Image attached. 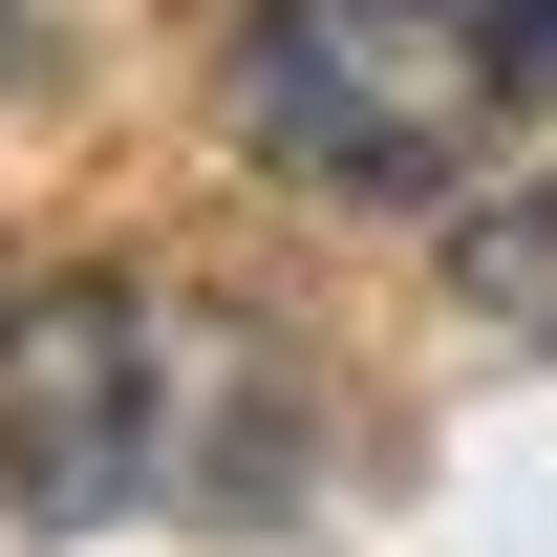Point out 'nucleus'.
Returning a JSON list of instances; mask_svg holds the SVG:
<instances>
[{
	"instance_id": "0eeeda50",
	"label": "nucleus",
	"mask_w": 557,
	"mask_h": 557,
	"mask_svg": "<svg viewBox=\"0 0 557 557\" xmlns=\"http://www.w3.org/2000/svg\"><path fill=\"white\" fill-rule=\"evenodd\" d=\"M0 322H22V300H0Z\"/></svg>"
},
{
	"instance_id": "f257e3e1",
	"label": "nucleus",
	"mask_w": 557,
	"mask_h": 557,
	"mask_svg": "<svg viewBox=\"0 0 557 557\" xmlns=\"http://www.w3.org/2000/svg\"><path fill=\"white\" fill-rule=\"evenodd\" d=\"M493 0H258L236 22V129L300 194H450L493 129Z\"/></svg>"
},
{
	"instance_id": "39448f33",
	"label": "nucleus",
	"mask_w": 557,
	"mask_h": 557,
	"mask_svg": "<svg viewBox=\"0 0 557 557\" xmlns=\"http://www.w3.org/2000/svg\"><path fill=\"white\" fill-rule=\"evenodd\" d=\"M493 65H515V86H557V0H493Z\"/></svg>"
},
{
	"instance_id": "20e7f679",
	"label": "nucleus",
	"mask_w": 557,
	"mask_h": 557,
	"mask_svg": "<svg viewBox=\"0 0 557 557\" xmlns=\"http://www.w3.org/2000/svg\"><path fill=\"white\" fill-rule=\"evenodd\" d=\"M450 278H472V322H493V344H536V364H557V194L472 214V236H450Z\"/></svg>"
},
{
	"instance_id": "7ed1b4c3",
	"label": "nucleus",
	"mask_w": 557,
	"mask_h": 557,
	"mask_svg": "<svg viewBox=\"0 0 557 557\" xmlns=\"http://www.w3.org/2000/svg\"><path fill=\"white\" fill-rule=\"evenodd\" d=\"M172 493H214V515L278 493V364L258 344H194V364H172Z\"/></svg>"
},
{
	"instance_id": "423d86ee",
	"label": "nucleus",
	"mask_w": 557,
	"mask_h": 557,
	"mask_svg": "<svg viewBox=\"0 0 557 557\" xmlns=\"http://www.w3.org/2000/svg\"><path fill=\"white\" fill-rule=\"evenodd\" d=\"M0 65H22V0H0Z\"/></svg>"
},
{
	"instance_id": "f03ea898",
	"label": "nucleus",
	"mask_w": 557,
	"mask_h": 557,
	"mask_svg": "<svg viewBox=\"0 0 557 557\" xmlns=\"http://www.w3.org/2000/svg\"><path fill=\"white\" fill-rule=\"evenodd\" d=\"M129 493H172V322L129 278H44L0 322V515L22 536H108Z\"/></svg>"
}]
</instances>
